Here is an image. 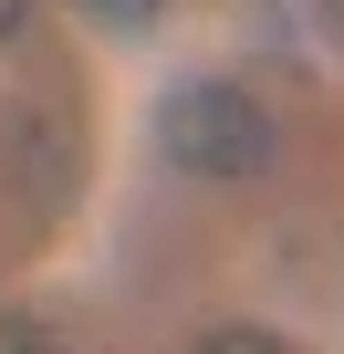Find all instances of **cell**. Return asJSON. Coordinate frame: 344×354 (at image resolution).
<instances>
[{
  "label": "cell",
  "mask_w": 344,
  "mask_h": 354,
  "mask_svg": "<svg viewBox=\"0 0 344 354\" xmlns=\"http://www.w3.org/2000/svg\"><path fill=\"white\" fill-rule=\"evenodd\" d=\"M209 354H282V333H271V323H219Z\"/></svg>",
  "instance_id": "cell-2"
},
{
  "label": "cell",
  "mask_w": 344,
  "mask_h": 354,
  "mask_svg": "<svg viewBox=\"0 0 344 354\" xmlns=\"http://www.w3.org/2000/svg\"><path fill=\"white\" fill-rule=\"evenodd\" d=\"M167 156H178L188 177H251V167L271 156L261 94H240V84H188V94H167Z\"/></svg>",
  "instance_id": "cell-1"
},
{
  "label": "cell",
  "mask_w": 344,
  "mask_h": 354,
  "mask_svg": "<svg viewBox=\"0 0 344 354\" xmlns=\"http://www.w3.org/2000/svg\"><path fill=\"white\" fill-rule=\"evenodd\" d=\"M42 344H53V333H42L32 313H0V354H42Z\"/></svg>",
  "instance_id": "cell-4"
},
{
  "label": "cell",
  "mask_w": 344,
  "mask_h": 354,
  "mask_svg": "<svg viewBox=\"0 0 344 354\" xmlns=\"http://www.w3.org/2000/svg\"><path fill=\"white\" fill-rule=\"evenodd\" d=\"M21 11H32V0H0V42H11V32H21Z\"/></svg>",
  "instance_id": "cell-5"
},
{
  "label": "cell",
  "mask_w": 344,
  "mask_h": 354,
  "mask_svg": "<svg viewBox=\"0 0 344 354\" xmlns=\"http://www.w3.org/2000/svg\"><path fill=\"white\" fill-rule=\"evenodd\" d=\"M84 11H94L105 32H146V21H156V0H84Z\"/></svg>",
  "instance_id": "cell-3"
}]
</instances>
